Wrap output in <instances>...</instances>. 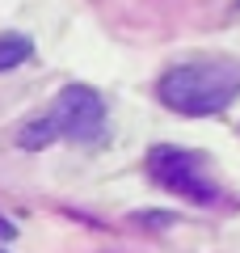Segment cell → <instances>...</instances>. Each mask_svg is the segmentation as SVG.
<instances>
[{"label":"cell","instance_id":"3957f363","mask_svg":"<svg viewBox=\"0 0 240 253\" xmlns=\"http://www.w3.org/2000/svg\"><path fill=\"white\" fill-rule=\"evenodd\" d=\"M59 135L72 144H101L106 139V97L89 84H63L51 106Z\"/></svg>","mask_w":240,"mask_h":253},{"label":"cell","instance_id":"7a4b0ae2","mask_svg":"<svg viewBox=\"0 0 240 253\" xmlns=\"http://www.w3.org/2000/svg\"><path fill=\"white\" fill-rule=\"evenodd\" d=\"M148 177L156 181L160 190H169L177 199H190V203H219V186L211 181L202 156L186 152V148H152L148 152Z\"/></svg>","mask_w":240,"mask_h":253},{"label":"cell","instance_id":"277c9868","mask_svg":"<svg viewBox=\"0 0 240 253\" xmlns=\"http://www.w3.org/2000/svg\"><path fill=\"white\" fill-rule=\"evenodd\" d=\"M30 55H34L30 34H21V30H4V34H0V72H13V68H21Z\"/></svg>","mask_w":240,"mask_h":253},{"label":"cell","instance_id":"5b68a950","mask_svg":"<svg viewBox=\"0 0 240 253\" xmlns=\"http://www.w3.org/2000/svg\"><path fill=\"white\" fill-rule=\"evenodd\" d=\"M55 139H63V135H59V126H55V118H51V114H42V118H34V123L21 126L17 144H21V148H30V152H38V148L55 144Z\"/></svg>","mask_w":240,"mask_h":253},{"label":"cell","instance_id":"52a82bcc","mask_svg":"<svg viewBox=\"0 0 240 253\" xmlns=\"http://www.w3.org/2000/svg\"><path fill=\"white\" fill-rule=\"evenodd\" d=\"M13 236H17V228H13L9 219H0V241H13Z\"/></svg>","mask_w":240,"mask_h":253},{"label":"cell","instance_id":"8992f818","mask_svg":"<svg viewBox=\"0 0 240 253\" xmlns=\"http://www.w3.org/2000/svg\"><path fill=\"white\" fill-rule=\"evenodd\" d=\"M135 224H143V228H169V224H177V215H173V211H139Z\"/></svg>","mask_w":240,"mask_h":253},{"label":"cell","instance_id":"6da1fadb","mask_svg":"<svg viewBox=\"0 0 240 253\" xmlns=\"http://www.w3.org/2000/svg\"><path fill=\"white\" fill-rule=\"evenodd\" d=\"M156 97L186 118L219 114L223 106H232L240 97V63H232V59L177 63L156 81Z\"/></svg>","mask_w":240,"mask_h":253}]
</instances>
